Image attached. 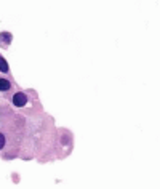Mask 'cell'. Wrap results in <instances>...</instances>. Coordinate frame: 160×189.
I'll list each match as a JSON object with an SVG mask.
<instances>
[{
  "mask_svg": "<svg viewBox=\"0 0 160 189\" xmlns=\"http://www.w3.org/2000/svg\"><path fill=\"white\" fill-rule=\"evenodd\" d=\"M6 90H10V82L5 79H0V92H6Z\"/></svg>",
  "mask_w": 160,
  "mask_h": 189,
  "instance_id": "obj_3",
  "label": "cell"
},
{
  "mask_svg": "<svg viewBox=\"0 0 160 189\" xmlns=\"http://www.w3.org/2000/svg\"><path fill=\"white\" fill-rule=\"evenodd\" d=\"M10 42H11V34H8V32H2L0 34V45H10Z\"/></svg>",
  "mask_w": 160,
  "mask_h": 189,
  "instance_id": "obj_2",
  "label": "cell"
},
{
  "mask_svg": "<svg viewBox=\"0 0 160 189\" xmlns=\"http://www.w3.org/2000/svg\"><path fill=\"white\" fill-rule=\"evenodd\" d=\"M27 103V96L26 93H15V96H13V104H15L16 108H23L26 106Z\"/></svg>",
  "mask_w": 160,
  "mask_h": 189,
  "instance_id": "obj_1",
  "label": "cell"
},
{
  "mask_svg": "<svg viewBox=\"0 0 160 189\" xmlns=\"http://www.w3.org/2000/svg\"><path fill=\"white\" fill-rule=\"evenodd\" d=\"M0 71H2V72H8V62H6L2 56H0Z\"/></svg>",
  "mask_w": 160,
  "mask_h": 189,
  "instance_id": "obj_4",
  "label": "cell"
},
{
  "mask_svg": "<svg viewBox=\"0 0 160 189\" xmlns=\"http://www.w3.org/2000/svg\"><path fill=\"white\" fill-rule=\"evenodd\" d=\"M3 146H5V136L0 133V149H3Z\"/></svg>",
  "mask_w": 160,
  "mask_h": 189,
  "instance_id": "obj_5",
  "label": "cell"
}]
</instances>
